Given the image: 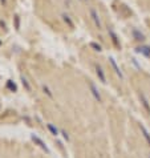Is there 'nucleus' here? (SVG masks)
I'll return each instance as SVG.
<instances>
[{
  "label": "nucleus",
  "mask_w": 150,
  "mask_h": 158,
  "mask_svg": "<svg viewBox=\"0 0 150 158\" xmlns=\"http://www.w3.org/2000/svg\"><path fill=\"white\" fill-rule=\"evenodd\" d=\"M31 139H32V141L35 142V145H37L39 148H41L44 152L45 153H51V150H49V148L47 146V143L43 141V139L40 138V137H37L36 134H31Z\"/></svg>",
  "instance_id": "obj_1"
},
{
  "label": "nucleus",
  "mask_w": 150,
  "mask_h": 158,
  "mask_svg": "<svg viewBox=\"0 0 150 158\" xmlns=\"http://www.w3.org/2000/svg\"><path fill=\"white\" fill-rule=\"evenodd\" d=\"M88 85H89L90 93H92V96H93V97H94V100H96V101H98V102H101V101H102V97H101V93H100L98 88H97V86H96V85H94L92 81L88 82Z\"/></svg>",
  "instance_id": "obj_2"
},
{
  "label": "nucleus",
  "mask_w": 150,
  "mask_h": 158,
  "mask_svg": "<svg viewBox=\"0 0 150 158\" xmlns=\"http://www.w3.org/2000/svg\"><path fill=\"white\" fill-rule=\"evenodd\" d=\"M140 100H141V104H142L144 109L146 110V113L150 114V101H149V98L146 97V94H145L144 92H141L140 93Z\"/></svg>",
  "instance_id": "obj_3"
},
{
  "label": "nucleus",
  "mask_w": 150,
  "mask_h": 158,
  "mask_svg": "<svg viewBox=\"0 0 150 158\" xmlns=\"http://www.w3.org/2000/svg\"><path fill=\"white\" fill-rule=\"evenodd\" d=\"M109 61H110V64H112V68L114 69V72H116V74L121 78V80H123V73L121 72V69L118 68V65H117V63H116V60H114L113 57H110V59H109Z\"/></svg>",
  "instance_id": "obj_4"
},
{
  "label": "nucleus",
  "mask_w": 150,
  "mask_h": 158,
  "mask_svg": "<svg viewBox=\"0 0 150 158\" xmlns=\"http://www.w3.org/2000/svg\"><path fill=\"white\" fill-rule=\"evenodd\" d=\"M96 73H97V76H98V80L102 82V84H106V76H105V73L102 71V68L100 67V65H96Z\"/></svg>",
  "instance_id": "obj_5"
},
{
  "label": "nucleus",
  "mask_w": 150,
  "mask_h": 158,
  "mask_svg": "<svg viewBox=\"0 0 150 158\" xmlns=\"http://www.w3.org/2000/svg\"><path fill=\"white\" fill-rule=\"evenodd\" d=\"M140 129H141V133H142V135L145 137V139H146V142L149 143V146H150V133H149V130L145 128L142 124L140 125Z\"/></svg>",
  "instance_id": "obj_6"
},
{
  "label": "nucleus",
  "mask_w": 150,
  "mask_h": 158,
  "mask_svg": "<svg viewBox=\"0 0 150 158\" xmlns=\"http://www.w3.org/2000/svg\"><path fill=\"white\" fill-rule=\"evenodd\" d=\"M47 129L49 130V133H51L52 135H56V137H57V135L60 134V130L57 129L53 124H51V122H49V124H47Z\"/></svg>",
  "instance_id": "obj_7"
},
{
  "label": "nucleus",
  "mask_w": 150,
  "mask_h": 158,
  "mask_svg": "<svg viewBox=\"0 0 150 158\" xmlns=\"http://www.w3.org/2000/svg\"><path fill=\"white\" fill-rule=\"evenodd\" d=\"M20 80H21V84H23V86L25 88V90H27V92H31V89H32V88H31V84H29V81L27 80V78H25L24 76H21V77H20Z\"/></svg>",
  "instance_id": "obj_8"
},
{
  "label": "nucleus",
  "mask_w": 150,
  "mask_h": 158,
  "mask_svg": "<svg viewBox=\"0 0 150 158\" xmlns=\"http://www.w3.org/2000/svg\"><path fill=\"white\" fill-rule=\"evenodd\" d=\"M92 19H93L96 27H97V28H101V21H100V19H98V15L96 14V11H92Z\"/></svg>",
  "instance_id": "obj_9"
},
{
  "label": "nucleus",
  "mask_w": 150,
  "mask_h": 158,
  "mask_svg": "<svg viewBox=\"0 0 150 158\" xmlns=\"http://www.w3.org/2000/svg\"><path fill=\"white\" fill-rule=\"evenodd\" d=\"M7 88H8V89H10L11 92H16V90H17V86H16V84H15V82L12 81V80H8V81H7Z\"/></svg>",
  "instance_id": "obj_10"
},
{
  "label": "nucleus",
  "mask_w": 150,
  "mask_h": 158,
  "mask_svg": "<svg viewBox=\"0 0 150 158\" xmlns=\"http://www.w3.org/2000/svg\"><path fill=\"white\" fill-rule=\"evenodd\" d=\"M109 35H110V37H112V41L114 43V45H116V47H120V43H118V40H117L116 33H114L113 31H109Z\"/></svg>",
  "instance_id": "obj_11"
},
{
  "label": "nucleus",
  "mask_w": 150,
  "mask_h": 158,
  "mask_svg": "<svg viewBox=\"0 0 150 158\" xmlns=\"http://www.w3.org/2000/svg\"><path fill=\"white\" fill-rule=\"evenodd\" d=\"M43 90H44V93H45L49 98H53V93H52V90H51L47 85H43Z\"/></svg>",
  "instance_id": "obj_12"
},
{
  "label": "nucleus",
  "mask_w": 150,
  "mask_h": 158,
  "mask_svg": "<svg viewBox=\"0 0 150 158\" xmlns=\"http://www.w3.org/2000/svg\"><path fill=\"white\" fill-rule=\"evenodd\" d=\"M60 134H63V138H64L67 142H69V134L67 133V131H65V130H60Z\"/></svg>",
  "instance_id": "obj_13"
},
{
  "label": "nucleus",
  "mask_w": 150,
  "mask_h": 158,
  "mask_svg": "<svg viewBox=\"0 0 150 158\" xmlns=\"http://www.w3.org/2000/svg\"><path fill=\"white\" fill-rule=\"evenodd\" d=\"M92 47H93V48H96V51H101V47L100 45H97V44H92Z\"/></svg>",
  "instance_id": "obj_14"
},
{
  "label": "nucleus",
  "mask_w": 150,
  "mask_h": 158,
  "mask_svg": "<svg viewBox=\"0 0 150 158\" xmlns=\"http://www.w3.org/2000/svg\"><path fill=\"white\" fill-rule=\"evenodd\" d=\"M149 158H150V156H149Z\"/></svg>",
  "instance_id": "obj_15"
}]
</instances>
